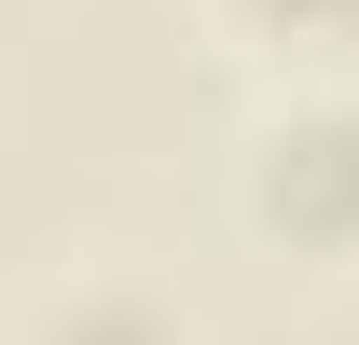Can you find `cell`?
I'll return each instance as SVG.
<instances>
[]
</instances>
